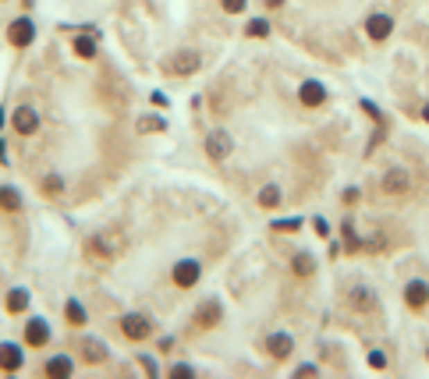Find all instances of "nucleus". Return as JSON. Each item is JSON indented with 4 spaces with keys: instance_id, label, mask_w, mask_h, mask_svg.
Masks as SVG:
<instances>
[{
    "instance_id": "f257e3e1",
    "label": "nucleus",
    "mask_w": 429,
    "mask_h": 379,
    "mask_svg": "<svg viewBox=\"0 0 429 379\" xmlns=\"http://www.w3.org/2000/svg\"><path fill=\"white\" fill-rule=\"evenodd\" d=\"M117 330H121V337H125V340L142 344V340L152 337L157 323H152V315H146V312H125V315L117 319Z\"/></svg>"
},
{
    "instance_id": "f03ea898",
    "label": "nucleus",
    "mask_w": 429,
    "mask_h": 379,
    "mask_svg": "<svg viewBox=\"0 0 429 379\" xmlns=\"http://www.w3.org/2000/svg\"><path fill=\"white\" fill-rule=\"evenodd\" d=\"M167 75L170 78H192V75H199L202 71V53L199 50H192V46H185V50H174L170 57H167Z\"/></svg>"
},
{
    "instance_id": "7ed1b4c3",
    "label": "nucleus",
    "mask_w": 429,
    "mask_h": 379,
    "mask_svg": "<svg viewBox=\"0 0 429 379\" xmlns=\"http://www.w3.org/2000/svg\"><path fill=\"white\" fill-rule=\"evenodd\" d=\"M4 39H8V46H15V50L33 46V43H36V21L28 18V15L11 18V21H8V28H4Z\"/></svg>"
},
{
    "instance_id": "20e7f679",
    "label": "nucleus",
    "mask_w": 429,
    "mask_h": 379,
    "mask_svg": "<svg viewBox=\"0 0 429 379\" xmlns=\"http://www.w3.org/2000/svg\"><path fill=\"white\" fill-rule=\"evenodd\" d=\"M202 152L209 156L213 164H224L227 156L234 152V139H231V132H227V128H213V132H206V139H202Z\"/></svg>"
},
{
    "instance_id": "39448f33",
    "label": "nucleus",
    "mask_w": 429,
    "mask_h": 379,
    "mask_svg": "<svg viewBox=\"0 0 429 379\" xmlns=\"http://www.w3.org/2000/svg\"><path fill=\"white\" fill-rule=\"evenodd\" d=\"M170 280H174L177 291H192V288H199V280H202V263H199V259H177V263L170 266Z\"/></svg>"
},
{
    "instance_id": "423d86ee",
    "label": "nucleus",
    "mask_w": 429,
    "mask_h": 379,
    "mask_svg": "<svg viewBox=\"0 0 429 379\" xmlns=\"http://www.w3.org/2000/svg\"><path fill=\"white\" fill-rule=\"evenodd\" d=\"M11 128H15V135L28 139V135H36L43 128V117H40V110L33 103H21V107L11 110Z\"/></svg>"
},
{
    "instance_id": "0eeeda50",
    "label": "nucleus",
    "mask_w": 429,
    "mask_h": 379,
    "mask_svg": "<svg viewBox=\"0 0 429 379\" xmlns=\"http://www.w3.org/2000/svg\"><path fill=\"white\" fill-rule=\"evenodd\" d=\"M192 323H195L199 330H217V326L224 323V305H220V298H202L199 308H195V315H192Z\"/></svg>"
},
{
    "instance_id": "6e6552de",
    "label": "nucleus",
    "mask_w": 429,
    "mask_h": 379,
    "mask_svg": "<svg viewBox=\"0 0 429 379\" xmlns=\"http://www.w3.org/2000/svg\"><path fill=\"white\" fill-rule=\"evenodd\" d=\"M85 252L93 259H114V256H121L125 252V241L121 238H114V234H93L85 241Z\"/></svg>"
},
{
    "instance_id": "1a4fd4ad",
    "label": "nucleus",
    "mask_w": 429,
    "mask_h": 379,
    "mask_svg": "<svg viewBox=\"0 0 429 379\" xmlns=\"http://www.w3.org/2000/svg\"><path fill=\"white\" fill-rule=\"evenodd\" d=\"M21 337H25V347H46L53 330H50V323L43 319V315H28L25 326H21Z\"/></svg>"
},
{
    "instance_id": "9d476101",
    "label": "nucleus",
    "mask_w": 429,
    "mask_h": 379,
    "mask_svg": "<svg viewBox=\"0 0 429 379\" xmlns=\"http://www.w3.org/2000/svg\"><path fill=\"white\" fill-rule=\"evenodd\" d=\"M263 347H266V355H270L273 362H284V358L295 355V337L284 333V330H273V333L263 340Z\"/></svg>"
},
{
    "instance_id": "9b49d317",
    "label": "nucleus",
    "mask_w": 429,
    "mask_h": 379,
    "mask_svg": "<svg viewBox=\"0 0 429 379\" xmlns=\"http://www.w3.org/2000/svg\"><path fill=\"white\" fill-rule=\"evenodd\" d=\"M390 33H394V18L387 11H373L365 18V36H369V43H387Z\"/></svg>"
},
{
    "instance_id": "f8f14e48",
    "label": "nucleus",
    "mask_w": 429,
    "mask_h": 379,
    "mask_svg": "<svg viewBox=\"0 0 429 379\" xmlns=\"http://www.w3.org/2000/svg\"><path fill=\"white\" fill-rule=\"evenodd\" d=\"M326 100H330V92H326V85H323V82H316V78H305V82L298 85V103H301V107L316 110V107H323Z\"/></svg>"
},
{
    "instance_id": "ddd939ff",
    "label": "nucleus",
    "mask_w": 429,
    "mask_h": 379,
    "mask_svg": "<svg viewBox=\"0 0 429 379\" xmlns=\"http://www.w3.org/2000/svg\"><path fill=\"white\" fill-rule=\"evenodd\" d=\"M25 369V347L18 340H0V372H21Z\"/></svg>"
},
{
    "instance_id": "4468645a",
    "label": "nucleus",
    "mask_w": 429,
    "mask_h": 379,
    "mask_svg": "<svg viewBox=\"0 0 429 379\" xmlns=\"http://www.w3.org/2000/svg\"><path fill=\"white\" fill-rule=\"evenodd\" d=\"M380 188L387 195H405L408 188H412V174L405 170V167H390L383 177H380Z\"/></svg>"
},
{
    "instance_id": "2eb2a0df",
    "label": "nucleus",
    "mask_w": 429,
    "mask_h": 379,
    "mask_svg": "<svg viewBox=\"0 0 429 379\" xmlns=\"http://www.w3.org/2000/svg\"><path fill=\"white\" fill-rule=\"evenodd\" d=\"M78 351H82V362H89V365H103L110 358V347L100 337H82L78 340Z\"/></svg>"
},
{
    "instance_id": "dca6fc26",
    "label": "nucleus",
    "mask_w": 429,
    "mask_h": 379,
    "mask_svg": "<svg viewBox=\"0 0 429 379\" xmlns=\"http://www.w3.org/2000/svg\"><path fill=\"white\" fill-rule=\"evenodd\" d=\"M43 376H50V379H68V376H75V358H71V355H50V358L43 362Z\"/></svg>"
},
{
    "instance_id": "f3484780",
    "label": "nucleus",
    "mask_w": 429,
    "mask_h": 379,
    "mask_svg": "<svg viewBox=\"0 0 429 379\" xmlns=\"http://www.w3.org/2000/svg\"><path fill=\"white\" fill-rule=\"evenodd\" d=\"M405 305H408L412 312H422V308L429 305V283H426V280H408V283H405Z\"/></svg>"
},
{
    "instance_id": "a211bd4d",
    "label": "nucleus",
    "mask_w": 429,
    "mask_h": 379,
    "mask_svg": "<svg viewBox=\"0 0 429 379\" xmlns=\"http://www.w3.org/2000/svg\"><path fill=\"white\" fill-rule=\"evenodd\" d=\"M348 305H351L355 312H373V308H376V291L365 288V283H355V288L348 291Z\"/></svg>"
},
{
    "instance_id": "6ab92c4d",
    "label": "nucleus",
    "mask_w": 429,
    "mask_h": 379,
    "mask_svg": "<svg viewBox=\"0 0 429 379\" xmlns=\"http://www.w3.org/2000/svg\"><path fill=\"white\" fill-rule=\"evenodd\" d=\"M25 209V199H21V192L15 184H0V213H21Z\"/></svg>"
},
{
    "instance_id": "aec40b11",
    "label": "nucleus",
    "mask_w": 429,
    "mask_h": 379,
    "mask_svg": "<svg viewBox=\"0 0 429 379\" xmlns=\"http://www.w3.org/2000/svg\"><path fill=\"white\" fill-rule=\"evenodd\" d=\"M28 301H33L28 288H11L8 298H4V312L8 315H21V312H28Z\"/></svg>"
},
{
    "instance_id": "412c9836",
    "label": "nucleus",
    "mask_w": 429,
    "mask_h": 379,
    "mask_svg": "<svg viewBox=\"0 0 429 379\" xmlns=\"http://www.w3.org/2000/svg\"><path fill=\"white\" fill-rule=\"evenodd\" d=\"M71 50H75V57H82V60H93V57L100 53L96 33H78V36L71 39Z\"/></svg>"
},
{
    "instance_id": "4be33fe9",
    "label": "nucleus",
    "mask_w": 429,
    "mask_h": 379,
    "mask_svg": "<svg viewBox=\"0 0 429 379\" xmlns=\"http://www.w3.org/2000/svg\"><path fill=\"white\" fill-rule=\"evenodd\" d=\"M64 319H68V326H75V330L89 323V312H85V305H82L78 298H68V301H64Z\"/></svg>"
},
{
    "instance_id": "5701e85b",
    "label": "nucleus",
    "mask_w": 429,
    "mask_h": 379,
    "mask_svg": "<svg viewBox=\"0 0 429 379\" xmlns=\"http://www.w3.org/2000/svg\"><path fill=\"white\" fill-rule=\"evenodd\" d=\"M135 132H139V135H160V132H167V121L157 117V114H142V117L135 121Z\"/></svg>"
},
{
    "instance_id": "b1692460",
    "label": "nucleus",
    "mask_w": 429,
    "mask_h": 379,
    "mask_svg": "<svg viewBox=\"0 0 429 379\" xmlns=\"http://www.w3.org/2000/svg\"><path fill=\"white\" fill-rule=\"evenodd\" d=\"M291 273L295 276H313L316 273V256L313 252H298V256L291 259Z\"/></svg>"
},
{
    "instance_id": "393cba45",
    "label": "nucleus",
    "mask_w": 429,
    "mask_h": 379,
    "mask_svg": "<svg viewBox=\"0 0 429 379\" xmlns=\"http://www.w3.org/2000/svg\"><path fill=\"white\" fill-rule=\"evenodd\" d=\"M281 199H284L281 184H263V188H259V199H256V202H259L263 209H277V206H281Z\"/></svg>"
},
{
    "instance_id": "a878e982",
    "label": "nucleus",
    "mask_w": 429,
    "mask_h": 379,
    "mask_svg": "<svg viewBox=\"0 0 429 379\" xmlns=\"http://www.w3.org/2000/svg\"><path fill=\"white\" fill-rule=\"evenodd\" d=\"M64 188H68V181L60 177V174H46V177H43V184H40V192L53 199V195H64Z\"/></svg>"
},
{
    "instance_id": "bb28decb",
    "label": "nucleus",
    "mask_w": 429,
    "mask_h": 379,
    "mask_svg": "<svg viewBox=\"0 0 429 379\" xmlns=\"http://www.w3.org/2000/svg\"><path fill=\"white\" fill-rule=\"evenodd\" d=\"M341 234H344V252H348V256H355V252H362V238L355 234V224H351V216L344 220Z\"/></svg>"
},
{
    "instance_id": "cd10ccee",
    "label": "nucleus",
    "mask_w": 429,
    "mask_h": 379,
    "mask_svg": "<svg viewBox=\"0 0 429 379\" xmlns=\"http://www.w3.org/2000/svg\"><path fill=\"white\" fill-rule=\"evenodd\" d=\"M245 36H249V39H266V36H270V21H266V18H249V25H245Z\"/></svg>"
},
{
    "instance_id": "c85d7f7f",
    "label": "nucleus",
    "mask_w": 429,
    "mask_h": 379,
    "mask_svg": "<svg viewBox=\"0 0 429 379\" xmlns=\"http://www.w3.org/2000/svg\"><path fill=\"white\" fill-rule=\"evenodd\" d=\"M167 376H170V379H195L199 372H195L189 362H174V365L167 369Z\"/></svg>"
},
{
    "instance_id": "c756f323",
    "label": "nucleus",
    "mask_w": 429,
    "mask_h": 379,
    "mask_svg": "<svg viewBox=\"0 0 429 379\" xmlns=\"http://www.w3.org/2000/svg\"><path fill=\"white\" fill-rule=\"evenodd\" d=\"M224 15H245V8H249V0H220Z\"/></svg>"
},
{
    "instance_id": "7c9ffc66",
    "label": "nucleus",
    "mask_w": 429,
    "mask_h": 379,
    "mask_svg": "<svg viewBox=\"0 0 429 379\" xmlns=\"http://www.w3.org/2000/svg\"><path fill=\"white\" fill-rule=\"evenodd\" d=\"M301 227V216H291V220H273V231H298Z\"/></svg>"
},
{
    "instance_id": "2f4dec72",
    "label": "nucleus",
    "mask_w": 429,
    "mask_h": 379,
    "mask_svg": "<svg viewBox=\"0 0 429 379\" xmlns=\"http://www.w3.org/2000/svg\"><path fill=\"white\" fill-rule=\"evenodd\" d=\"M383 245H387L383 234H373V238H365V241H362V248H369V252H383Z\"/></svg>"
},
{
    "instance_id": "473e14b6",
    "label": "nucleus",
    "mask_w": 429,
    "mask_h": 379,
    "mask_svg": "<svg viewBox=\"0 0 429 379\" xmlns=\"http://www.w3.org/2000/svg\"><path fill=\"white\" fill-rule=\"evenodd\" d=\"M362 110H365V114H369V117H373L376 124H383V114H380V107H376L373 100H362Z\"/></svg>"
},
{
    "instance_id": "72a5a7b5",
    "label": "nucleus",
    "mask_w": 429,
    "mask_h": 379,
    "mask_svg": "<svg viewBox=\"0 0 429 379\" xmlns=\"http://www.w3.org/2000/svg\"><path fill=\"white\" fill-rule=\"evenodd\" d=\"M369 365L373 369H387V355L380 351V347H376V351H369Z\"/></svg>"
},
{
    "instance_id": "f704fd0d",
    "label": "nucleus",
    "mask_w": 429,
    "mask_h": 379,
    "mask_svg": "<svg viewBox=\"0 0 429 379\" xmlns=\"http://www.w3.org/2000/svg\"><path fill=\"white\" fill-rule=\"evenodd\" d=\"M313 227H316V234H319V238H330V224H326L323 216H316V220H313Z\"/></svg>"
},
{
    "instance_id": "c9c22d12",
    "label": "nucleus",
    "mask_w": 429,
    "mask_h": 379,
    "mask_svg": "<svg viewBox=\"0 0 429 379\" xmlns=\"http://www.w3.org/2000/svg\"><path fill=\"white\" fill-rule=\"evenodd\" d=\"M139 362H142V372H149V376H157L160 369H157V362H152L149 355H139Z\"/></svg>"
},
{
    "instance_id": "e433bc0d",
    "label": "nucleus",
    "mask_w": 429,
    "mask_h": 379,
    "mask_svg": "<svg viewBox=\"0 0 429 379\" xmlns=\"http://www.w3.org/2000/svg\"><path fill=\"white\" fill-rule=\"evenodd\" d=\"M295 376H319V369H316V365H298Z\"/></svg>"
},
{
    "instance_id": "4c0bfd02",
    "label": "nucleus",
    "mask_w": 429,
    "mask_h": 379,
    "mask_svg": "<svg viewBox=\"0 0 429 379\" xmlns=\"http://www.w3.org/2000/svg\"><path fill=\"white\" fill-rule=\"evenodd\" d=\"M344 202H348V206L358 202V188H344Z\"/></svg>"
},
{
    "instance_id": "58836bf2",
    "label": "nucleus",
    "mask_w": 429,
    "mask_h": 379,
    "mask_svg": "<svg viewBox=\"0 0 429 379\" xmlns=\"http://www.w3.org/2000/svg\"><path fill=\"white\" fill-rule=\"evenodd\" d=\"M149 100H152V107H167V96H164V92H152Z\"/></svg>"
},
{
    "instance_id": "ea45409f",
    "label": "nucleus",
    "mask_w": 429,
    "mask_h": 379,
    "mask_svg": "<svg viewBox=\"0 0 429 379\" xmlns=\"http://www.w3.org/2000/svg\"><path fill=\"white\" fill-rule=\"evenodd\" d=\"M263 4H266L270 11H277V8H284V0H263Z\"/></svg>"
},
{
    "instance_id": "a19ab883",
    "label": "nucleus",
    "mask_w": 429,
    "mask_h": 379,
    "mask_svg": "<svg viewBox=\"0 0 429 379\" xmlns=\"http://www.w3.org/2000/svg\"><path fill=\"white\" fill-rule=\"evenodd\" d=\"M4 121H8V107H0V132H4Z\"/></svg>"
},
{
    "instance_id": "79ce46f5",
    "label": "nucleus",
    "mask_w": 429,
    "mask_h": 379,
    "mask_svg": "<svg viewBox=\"0 0 429 379\" xmlns=\"http://www.w3.org/2000/svg\"><path fill=\"white\" fill-rule=\"evenodd\" d=\"M0 160H8V146H4V139H0Z\"/></svg>"
},
{
    "instance_id": "37998d69",
    "label": "nucleus",
    "mask_w": 429,
    "mask_h": 379,
    "mask_svg": "<svg viewBox=\"0 0 429 379\" xmlns=\"http://www.w3.org/2000/svg\"><path fill=\"white\" fill-rule=\"evenodd\" d=\"M422 121L429 124V100H426V107H422Z\"/></svg>"
},
{
    "instance_id": "c03bdc74",
    "label": "nucleus",
    "mask_w": 429,
    "mask_h": 379,
    "mask_svg": "<svg viewBox=\"0 0 429 379\" xmlns=\"http://www.w3.org/2000/svg\"><path fill=\"white\" fill-rule=\"evenodd\" d=\"M426 358H429V351H426Z\"/></svg>"
}]
</instances>
